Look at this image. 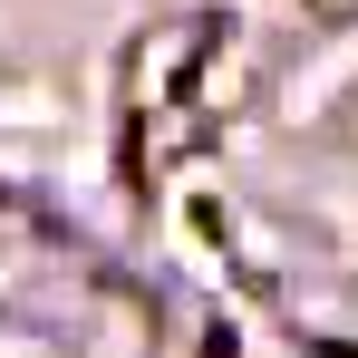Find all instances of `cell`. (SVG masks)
<instances>
[{"label":"cell","instance_id":"obj_1","mask_svg":"<svg viewBox=\"0 0 358 358\" xmlns=\"http://www.w3.org/2000/svg\"><path fill=\"white\" fill-rule=\"evenodd\" d=\"M194 59H203V29H165V39H155V49H145V97H155V87H175V78H194Z\"/></svg>","mask_w":358,"mask_h":358},{"label":"cell","instance_id":"obj_2","mask_svg":"<svg viewBox=\"0 0 358 358\" xmlns=\"http://www.w3.org/2000/svg\"><path fill=\"white\" fill-rule=\"evenodd\" d=\"M320 10H339V0H320Z\"/></svg>","mask_w":358,"mask_h":358}]
</instances>
